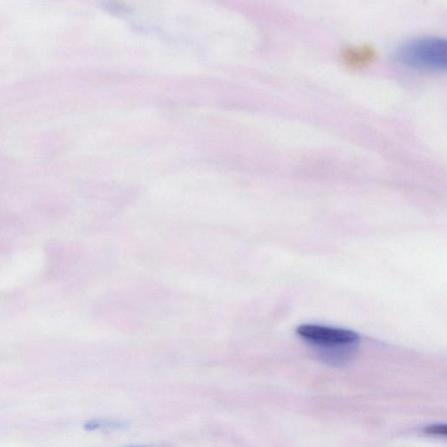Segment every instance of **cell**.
<instances>
[{"label": "cell", "instance_id": "obj_1", "mask_svg": "<svg viewBox=\"0 0 447 447\" xmlns=\"http://www.w3.org/2000/svg\"><path fill=\"white\" fill-rule=\"evenodd\" d=\"M396 58L408 67L422 70H444L447 65V44L439 38H419L404 45Z\"/></svg>", "mask_w": 447, "mask_h": 447}, {"label": "cell", "instance_id": "obj_2", "mask_svg": "<svg viewBox=\"0 0 447 447\" xmlns=\"http://www.w3.org/2000/svg\"><path fill=\"white\" fill-rule=\"evenodd\" d=\"M300 337L326 347L345 346L359 340V335L352 330L314 325H303L296 329Z\"/></svg>", "mask_w": 447, "mask_h": 447}, {"label": "cell", "instance_id": "obj_3", "mask_svg": "<svg viewBox=\"0 0 447 447\" xmlns=\"http://www.w3.org/2000/svg\"><path fill=\"white\" fill-rule=\"evenodd\" d=\"M375 48L369 45L357 46L345 50L342 55V61L347 67L352 69H362L369 67L375 61Z\"/></svg>", "mask_w": 447, "mask_h": 447}, {"label": "cell", "instance_id": "obj_4", "mask_svg": "<svg viewBox=\"0 0 447 447\" xmlns=\"http://www.w3.org/2000/svg\"><path fill=\"white\" fill-rule=\"evenodd\" d=\"M424 433L431 436L446 437L447 435L446 425H433L426 427Z\"/></svg>", "mask_w": 447, "mask_h": 447}]
</instances>
